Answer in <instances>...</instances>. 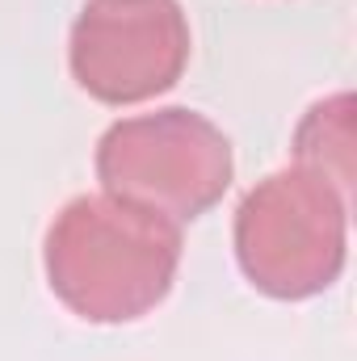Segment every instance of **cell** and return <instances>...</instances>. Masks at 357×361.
I'll use <instances>...</instances> for the list:
<instances>
[{"label": "cell", "instance_id": "obj_1", "mask_svg": "<svg viewBox=\"0 0 357 361\" xmlns=\"http://www.w3.org/2000/svg\"><path fill=\"white\" fill-rule=\"evenodd\" d=\"M177 265V223L105 189L72 197L51 219L42 244L51 294L85 324L143 319L169 298Z\"/></svg>", "mask_w": 357, "mask_h": 361}, {"label": "cell", "instance_id": "obj_2", "mask_svg": "<svg viewBox=\"0 0 357 361\" xmlns=\"http://www.w3.org/2000/svg\"><path fill=\"white\" fill-rule=\"evenodd\" d=\"M236 261L277 302L324 294L349 261V193L311 169H277L236 210Z\"/></svg>", "mask_w": 357, "mask_h": 361}, {"label": "cell", "instance_id": "obj_3", "mask_svg": "<svg viewBox=\"0 0 357 361\" xmlns=\"http://www.w3.org/2000/svg\"><path fill=\"white\" fill-rule=\"evenodd\" d=\"M97 180L105 193L193 223L223 202L236 156L231 139L198 109H156L114 122L97 143Z\"/></svg>", "mask_w": 357, "mask_h": 361}, {"label": "cell", "instance_id": "obj_4", "mask_svg": "<svg viewBox=\"0 0 357 361\" xmlns=\"http://www.w3.org/2000/svg\"><path fill=\"white\" fill-rule=\"evenodd\" d=\"M193 34L177 0H89L72 21V80L101 105H139L189 68Z\"/></svg>", "mask_w": 357, "mask_h": 361}, {"label": "cell", "instance_id": "obj_5", "mask_svg": "<svg viewBox=\"0 0 357 361\" xmlns=\"http://www.w3.org/2000/svg\"><path fill=\"white\" fill-rule=\"evenodd\" d=\"M294 164L332 180L341 193L353 189V97L332 92L315 101L294 126Z\"/></svg>", "mask_w": 357, "mask_h": 361}]
</instances>
